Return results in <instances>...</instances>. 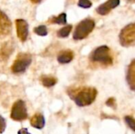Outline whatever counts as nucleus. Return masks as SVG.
Returning a JSON list of instances; mask_svg holds the SVG:
<instances>
[{
	"mask_svg": "<svg viewBox=\"0 0 135 134\" xmlns=\"http://www.w3.org/2000/svg\"><path fill=\"white\" fill-rule=\"evenodd\" d=\"M70 97L80 107L91 105L97 96V90L93 87H81L68 91Z\"/></svg>",
	"mask_w": 135,
	"mask_h": 134,
	"instance_id": "f257e3e1",
	"label": "nucleus"
},
{
	"mask_svg": "<svg viewBox=\"0 0 135 134\" xmlns=\"http://www.w3.org/2000/svg\"><path fill=\"white\" fill-rule=\"evenodd\" d=\"M90 59L93 62L100 63L104 66H110L113 62L111 50L106 45H103L96 48L91 54Z\"/></svg>",
	"mask_w": 135,
	"mask_h": 134,
	"instance_id": "f03ea898",
	"label": "nucleus"
},
{
	"mask_svg": "<svg viewBox=\"0 0 135 134\" xmlns=\"http://www.w3.org/2000/svg\"><path fill=\"white\" fill-rule=\"evenodd\" d=\"M95 22L93 19L86 18L81 21L74 30L73 38L75 40H81L86 38L94 29Z\"/></svg>",
	"mask_w": 135,
	"mask_h": 134,
	"instance_id": "7ed1b4c3",
	"label": "nucleus"
},
{
	"mask_svg": "<svg viewBox=\"0 0 135 134\" xmlns=\"http://www.w3.org/2000/svg\"><path fill=\"white\" fill-rule=\"evenodd\" d=\"M32 56L29 54L20 53L12 65V72L14 73H22L25 72L32 63Z\"/></svg>",
	"mask_w": 135,
	"mask_h": 134,
	"instance_id": "20e7f679",
	"label": "nucleus"
},
{
	"mask_svg": "<svg viewBox=\"0 0 135 134\" xmlns=\"http://www.w3.org/2000/svg\"><path fill=\"white\" fill-rule=\"evenodd\" d=\"M119 42L122 46L128 47L134 46L135 43V24L131 23L125 26L120 32Z\"/></svg>",
	"mask_w": 135,
	"mask_h": 134,
	"instance_id": "39448f33",
	"label": "nucleus"
},
{
	"mask_svg": "<svg viewBox=\"0 0 135 134\" xmlns=\"http://www.w3.org/2000/svg\"><path fill=\"white\" fill-rule=\"evenodd\" d=\"M10 117L13 120L17 122H21L28 118L27 107L25 101L19 100H17L11 109Z\"/></svg>",
	"mask_w": 135,
	"mask_h": 134,
	"instance_id": "423d86ee",
	"label": "nucleus"
},
{
	"mask_svg": "<svg viewBox=\"0 0 135 134\" xmlns=\"http://www.w3.org/2000/svg\"><path fill=\"white\" fill-rule=\"evenodd\" d=\"M15 23L17 37L21 42H25L28 36V24L24 19H17Z\"/></svg>",
	"mask_w": 135,
	"mask_h": 134,
	"instance_id": "0eeeda50",
	"label": "nucleus"
},
{
	"mask_svg": "<svg viewBox=\"0 0 135 134\" xmlns=\"http://www.w3.org/2000/svg\"><path fill=\"white\" fill-rule=\"evenodd\" d=\"M12 30V24L9 17L0 10V38L8 36Z\"/></svg>",
	"mask_w": 135,
	"mask_h": 134,
	"instance_id": "6e6552de",
	"label": "nucleus"
},
{
	"mask_svg": "<svg viewBox=\"0 0 135 134\" xmlns=\"http://www.w3.org/2000/svg\"><path fill=\"white\" fill-rule=\"evenodd\" d=\"M120 3V0H108L97 8V12L100 15H107L112 9L117 7Z\"/></svg>",
	"mask_w": 135,
	"mask_h": 134,
	"instance_id": "1a4fd4ad",
	"label": "nucleus"
},
{
	"mask_svg": "<svg viewBox=\"0 0 135 134\" xmlns=\"http://www.w3.org/2000/svg\"><path fill=\"white\" fill-rule=\"evenodd\" d=\"M30 124L37 130H42L45 126V118L41 113H36L31 118Z\"/></svg>",
	"mask_w": 135,
	"mask_h": 134,
	"instance_id": "9d476101",
	"label": "nucleus"
},
{
	"mask_svg": "<svg viewBox=\"0 0 135 134\" xmlns=\"http://www.w3.org/2000/svg\"><path fill=\"white\" fill-rule=\"evenodd\" d=\"M74 57V54L71 50L62 51L57 57V60L60 64H67L70 63Z\"/></svg>",
	"mask_w": 135,
	"mask_h": 134,
	"instance_id": "9b49d317",
	"label": "nucleus"
},
{
	"mask_svg": "<svg viewBox=\"0 0 135 134\" xmlns=\"http://www.w3.org/2000/svg\"><path fill=\"white\" fill-rule=\"evenodd\" d=\"M127 81L131 90H134L135 88V61L133 60L130 64L127 74Z\"/></svg>",
	"mask_w": 135,
	"mask_h": 134,
	"instance_id": "f8f14e48",
	"label": "nucleus"
},
{
	"mask_svg": "<svg viewBox=\"0 0 135 134\" xmlns=\"http://www.w3.org/2000/svg\"><path fill=\"white\" fill-rule=\"evenodd\" d=\"M40 81L42 85L44 87L47 88H51L54 85H56L57 83V79L52 76H47V75H43L40 77Z\"/></svg>",
	"mask_w": 135,
	"mask_h": 134,
	"instance_id": "ddd939ff",
	"label": "nucleus"
},
{
	"mask_svg": "<svg viewBox=\"0 0 135 134\" xmlns=\"http://www.w3.org/2000/svg\"><path fill=\"white\" fill-rule=\"evenodd\" d=\"M51 24H66V14L65 13H62L57 17H53L49 20Z\"/></svg>",
	"mask_w": 135,
	"mask_h": 134,
	"instance_id": "4468645a",
	"label": "nucleus"
},
{
	"mask_svg": "<svg viewBox=\"0 0 135 134\" xmlns=\"http://www.w3.org/2000/svg\"><path fill=\"white\" fill-rule=\"evenodd\" d=\"M72 28L73 27L70 24H68V25L62 28L60 30L58 31L57 36L59 37H60V38H66V37H67L70 35V32L72 30Z\"/></svg>",
	"mask_w": 135,
	"mask_h": 134,
	"instance_id": "2eb2a0df",
	"label": "nucleus"
},
{
	"mask_svg": "<svg viewBox=\"0 0 135 134\" xmlns=\"http://www.w3.org/2000/svg\"><path fill=\"white\" fill-rule=\"evenodd\" d=\"M34 32L40 36H45L47 35V29L45 25H39L34 28Z\"/></svg>",
	"mask_w": 135,
	"mask_h": 134,
	"instance_id": "dca6fc26",
	"label": "nucleus"
},
{
	"mask_svg": "<svg viewBox=\"0 0 135 134\" xmlns=\"http://www.w3.org/2000/svg\"><path fill=\"white\" fill-rule=\"evenodd\" d=\"M78 6L84 8V9H88L90 8L93 5V3L89 0H79L78 3Z\"/></svg>",
	"mask_w": 135,
	"mask_h": 134,
	"instance_id": "f3484780",
	"label": "nucleus"
},
{
	"mask_svg": "<svg viewBox=\"0 0 135 134\" xmlns=\"http://www.w3.org/2000/svg\"><path fill=\"white\" fill-rule=\"evenodd\" d=\"M125 122H126V123L127 124V126L133 130V131H134V118H132V117H131V116H126L125 117Z\"/></svg>",
	"mask_w": 135,
	"mask_h": 134,
	"instance_id": "a211bd4d",
	"label": "nucleus"
},
{
	"mask_svg": "<svg viewBox=\"0 0 135 134\" xmlns=\"http://www.w3.org/2000/svg\"><path fill=\"white\" fill-rule=\"evenodd\" d=\"M6 127V119L0 115V134L2 133Z\"/></svg>",
	"mask_w": 135,
	"mask_h": 134,
	"instance_id": "6ab92c4d",
	"label": "nucleus"
},
{
	"mask_svg": "<svg viewBox=\"0 0 135 134\" xmlns=\"http://www.w3.org/2000/svg\"><path fill=\"white\" fill-rule=\"evenodd\" d=\"M17 134H31L28 133V130L27 129H25V128H22V129H21L18 132H17Z\"/></svg>",
	"mask_w": 135,
	"mask_h": 134,
	"instance_id": "aec40b11",
	"label": "nucleus"
},
{
	"mask_svg": "<svg viewBox=\"0 0 135 134\" xmlns=\"http://www.w3.org/2000/svg\"><path fill=\"white\" fill-rule=\"evenodd\" d=\"M32 3H35V4H37V3H40L43 0H30Z\"/></svg>",
	"mask_w": 135,
	"mask_h": 134,
	"instance_id": "412c9836",
	"label": "nucleus"
},
{
	"mask_svg": "<svg viewBox=\"0 0 135 134\" xmlns=\"http://www.w3.org/2000/svg\"><path fill=\"white\" fill-rule=\"evenodd\" d=\"M126 1H127V2H131V3H134L135 0H126Z\"/></svg>",
	"mask_w": 135,
	"mask_h": 134,
	"instance_id": "4be33fe9",
	"label": "nucleus"
}]
</instances>
